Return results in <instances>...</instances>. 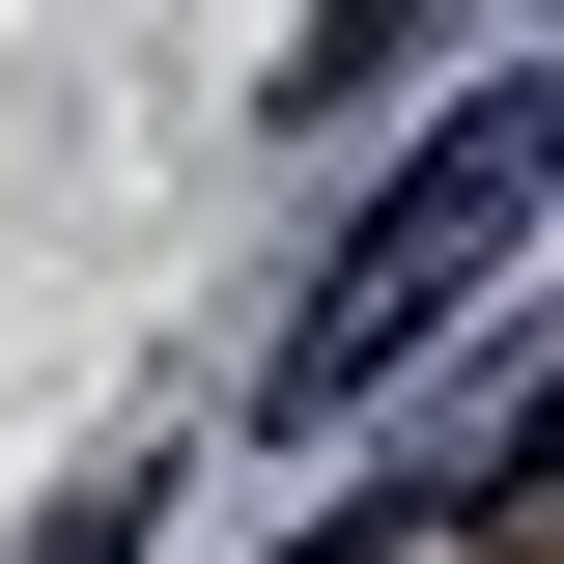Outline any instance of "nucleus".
<instances>
[{"label":"nucleus","mask_w":564,"mask_h":564,"mask_svg":"<svg viewBox=\"0 0 564 564\" xmlns=\"http://www.w3.org/2000/svg\"><path fill=\"white\" fill-rule=\"evenodd\" d=\"M536 198H564V85H480V113H452V141L395 170V198L339 226V282L282 311V395H367L395 339H452V311H480V254H508Z\"/></svg>","instance_id":"1"},{"label":"nucleus","mask_w":564,"mask_h":564,"mask_svg":"<svg viewBox=\"0 0 564 564\" xmlns=\"http://www.w3.org/2000/svg\"><path fill=\"white\" fill-rule=\"evenodd\" d=\"M423 29H452V0H311V29H282V113H367Z\"/></svg>","instance_id":"2"},{"label":"nucleus","mask_w":564,"mask_h":564,"mask_svg":"<svg viewBox=\"0 0 564 564\" xmlns=\"http://www.w3.org/2000/svg\"><path fill=\"white\" fill-rule=\"evenodd\" d=\"M282 564H423V480H367V508H311Z\"/></svg>","instance_id":"3"}]
</instances>
